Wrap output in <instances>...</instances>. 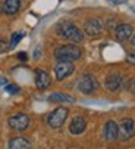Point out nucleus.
Masks as SVG:
<instances>
[{
    "label": "nucleus",
    "instance_id": "1",
    "mask_svg": "<svg viewBox=\"0 0 135 149\" xmlns=\"http://www.w3.org/2000/svg\"><path fill=\"white\" fill-rule=\"evenodd\" d=\"M54 56L59 62H74L82 56V50L75 45H65L54 50Z\"/></svg>",
    "mask_w": 135,
    "mask_h": 149
},
{
    "label": "nucleus",
    "instance_id": "2",
    "mask_svg": "<svg viewBox=\"0 0 135 149\" xmlns=\"http://www.w3.org/2000/svg\"><path fill=\"white\" fill-rule=\"evenodd\" d=\"M57 34H59L60 37L66 38V40L74 41V43H79V41H82V38H84L81 30H79L75 24L69 22V21H63V22L59 24V27H57Z\"/></svg>",
    "mask_w": 135,
    "mask_h": 149
},
{
    "label": "nucleus",
    "instance_id": "3",
    "mask_svg": "<svg viewBox=\"0 0 135 149\" xmlns=\"http://www.w3.org/2000/svg\"><path fill=\"white\" fill-rule=\"evenodd\" d=\"M66 118H68V109L63 108V106H59V108H56L54 111L50 112V115L47 118V123H49V125L52 127V129H59V127L63 125Z\"/></svg>",
    "mask_w": 135,
    "mask_h": 149
},
{
    "label": "nucleus",
    "instance_id": "4",
    "mask_svg": "<svg viewBox=\"0 0 135 149\" xmlns=\"http://www.w3.org/2000/svg\"><path fill=\"white\" fill-rule=\"evenodd\" d=\"M78 89L82 93H85V95H91V93H94L98 89V81L96 80V77L90 75V74L82 75L79 78V81H78Z\"/></svg>",
    "mask_w": 135,
    "mask_h": 149
},
{
    "label": "nucleus",
    "instance_id": "5",
    "mask_svg": "<svg viewBox=\"0 0 135 149\" xmlns=\"http://www.w3.org/2000/svg\"><path fill=\"white\" fill-rule=\"evenodd\" d=\"M9 125H10V129H13V130L24 132L30 125V118L25 114H16V115L9 118Z\"/></svg>",
    "mask_w": 135,
    "mask_h": 149
},
{
    "label": "nucleus",
    "instance_id": "6",
    "mask_svg": "<svg viewBox=\"0 0 135 149\" xmlns=\"http://www.w3.org/2000/svg\"><path fill=\"white\" fill-rule=\"evenodd\" d=\"M84 30L88 36H91V37H97L103 33L104 30V25L100 19H88L85 25H84Z\"/></svg>",
    "mask_w": 135,
    "mask_h": 149
},
{
    "label": "nucleus",
    "instance_id": "7",
    "mask_svg": "<svg viewBox=\"0 0 135 149\" xmlns=\"http://www.w3.org/2000/svg\"><path fill=\"white\" fill-rule=\"evenodd\" d=\"M135 134V124L131 118H123L121 125H119V136L123 140H128Z\"/></svg>",
    "mask_w": 135,
    "mask_h": 149
},
{
    "label": "nucleus",
    "instance_id": "8",
    "mask_svg": "<svg viewBox=\"0 0 135 149\" xmlns=\"http://www.w3.org/2000/svg\"><path fill=\"white\" fill-rule=\"evenodd\" d=\"M74 65L72 62H59L56 68H54V74H56V78L57 80H63L66 77H69L72 72H74Z\"/></svg>",
    "mask_w": 135,
    "mask_h": 149
},
{
    "label": "nucleus",
    "instance_id": "9",
    "mask_svg": "<svg viewBox=\"0 0 135 149\" xmlns=\"http://www.w3.org/2000/svg\"><path fill=\"white\" fill-rule=\"evenodd\" d=\"M122 83H123V78L121 74H110L106 78V89L110 92H118L122 87Z\"/></svg>",
    "mask_w": 135,
    "mask_h": 149
},
{
    "label": "nucleus",
    "instance_id": "10",
    "mask_svg": "<svg viewBox=\"0 0 135 149\" xmlns=\"http://www.w3.org/2000/svg\"><path fill=\"white\" fill-rule=\"evenodd\" d=\"M35 86L40 90H44L50 86V75L43 71V70H37L35 71Z\"/></svg>",
    "mask_w": 135,
    "mask_h": 149
},
{
    "label": "nucleus",
    "instance_id": "11",
    "mask_svg": "<svg viewBox=\"0 0 135 149\" xmlns=\"http://www.w3.org/2000/svg\"><path fill=\"white\" fill-rule=\"evenodd\" d=\"M132 33H134V30H132V27H131L129 24H121V25H118L116 30H115V36H116V40H118V41H125V40H128V38L132 36Z\"/></svg>",
    "mask_w": 135,
    "mask_h": 149
},
{
    "label": "nucleus",
    "instance_id": "12",
    "mask_svg": "<svg viewBox=\"0 0 135 149\" xmlns=\"http://www.w3.org/2000/svg\"><path fill=\"white\" fill-rule=\"evenodd\" d=\"M104 136L107 140H116L119 137V127L115 121H107L104 127Z\"/></svg>",
    "mask_w": 135,
    "mask_h": 149
},
{
    "label": "nucleus",
    "instance_id": "13",
    "mask_svg": "<svg viewBox=\"0 0 135 149\" xmlns=\"http://www.w3.org/2000/svg\"><path fill=\"white\" fill-rule=\"evenodd\" d=\"M85 127H87L85 118H82V117H75V118L72 120L71 125H69V132H71L72 134H81V133L85 132Z\"/></svg>",
    "mask_w": 135,
    "mask_h": 149
},
{
    "label": "nucleus",
    "instance_id": "14",
    "mask_svg": "<svg viewBox=\"0 0 135 149\" xmlns=\"http://www.w3.org/2000/svg\"><path fill=\"white\" fill-rule=\"evenodd\" d=\"M9 149H31V143L24 137H12L9 142Z\"/></svg>",
    "mask_w": 135,
    "mask_h": 149
},
{
    "label": "nucleus",
    "instance_id": "15",
    "mask_svg": "<svg viewBox=\"0 0 135 149\" xmlns=\"http://www.w3.org/2000/svg\"><path fill=\"white\" fill-rule=\"evenodd\" d=\"M21 8V0H6L3 3V12L8 15H13Z\"/></svg>",
    "mask_w": 135,
    "mask_h": 149
},
{
    "label": "nucleus",
    "instance_id": "16",
    "mask_svg": "<svg viewBox=\"0 0 135 149\" xmlns=\"http://www.w3.org/2000/svg\"><path fill=\"white\" fill-rule=\"evenodd\" d=\"M49 100L50 102H54V103H62V102H75V97L72 96H68V95H63V93H53L49 96Z\"/></svg>",
    "mask_w": 135,
    "mask_h": 149
},
{
    "label": "nucleus",
    "instance_id": "17",
    "mask_svg": "<svg viewBox=\"0 0 135 149\" xmlns=\"http://www.w3.org/2000/svg\"><path fill=\"white\" fill-rule=\"evenodd\" d=\"M24 36H25V34L22 33V31H18V33H15V34L12 36V38H10V43H9V45H10V47H15V46L19 43V41H21L22 38H24Z\"/></svg>",
    "mask_w": 135,
    "mask_h": 149
},
{
    "label": "nucleus",
    "instance_id": "18",
    "mask_svg": "<svg viewBox=\"0 0 135 149\" xmlns=\"http://www.w3.org/2000/svg\"><path fill=\"white\" fill-rule=\"evenodd\" d=\"M5 90L9 93V95H16V93H19V87L16 86V84H9V86H6L5 87Z\"/></svg>",
    "mask_w": 135,
    "mask_h": 149
},
{
    "label": "nucleus",
    "instance_id": "19",
    "mask_svg": "<svg viewBox=\"0 0 135 149\" xmlns=\"http://www.w3.org/2000/svg\"><path fill=\"white\" fill-rule=\"evenodd\" d=\"M10 49V45H8L5 40H0V53H5Z\"/></svg>",
    "mask_w": 135,
    "mask_h": 149
},
{
    "label": "nucleus",
    "instance_id": "20",
    "mask_svg": "<svg viewBox=\"0 0 135 149\" xmlns=\"http://www.w3.org/2000/svg\"><path fill=\"white\" fill-rule=\"evenodd\" d=\"M126 61L129 63H135V52H128L126 53Z\"/></svg>",
    "mask_w": 135,
    "mask_h": 149
},
{
    "label": "nucleus",
    "instance_id": "21",
    "mask_svg": "<svg viewBox=\"0 0 135 149\" xmlns=\"http://www.w3.org/2000/svg\"><path fill=\"white\" fill-rule=\"evenodd\" d=\"M18 58H19L21 61H27V53H25V52H19V53H18Z\"/></svg>",
    "mask_w": 135,
    "mask_h": 149
},
{
    "label": "nucleus",
    "instance_id": "22",
    "mask_svg": "<svg viewBox=\"0 0 135 149\" xmlns=\"http://www.w3.org/2000/svg\"><path fill=\"white\" fill-rule=\"evenodd\" d=\"M109 2L115 3V5H122V3H125V2H126V0H109Z\"/></svg>",
    "mask_w": 135,
    "mask_h": 149
},
{
    "label": "nucleus",
    "instance_id": "23",
    "mask_svg": "<svg viewBox=\"0 0 135 149\" xmlns=\"http://www.w3.org/2000/svg\"><path fill=\"white\" fill-rule=\"evenodd\" d=\"M131 43L135 46V34H134V36H132V38H131Z\"/></svg>",
    "mask_w": 135,
    "mask_h": 149
},
{
    "label": "nucleus",
    "instance_id": "24",
    "mask_svg": "<svg viewBox=\"0 0 135 149\" xmlns=\"http://www.w3.org/2000/svg\"><path fill=\"white\" fill-rule=\"evenodd\" d=\"M6 83V78H0V84H5Z\"/></svg>",
    "mask_w": 135,
    "mask_h": 149
},
{
    "label": "nucleus",
    "instance_id": "25",
    "mask_svg": "<svg viewBox=\"0 0 135 149\" xmlns=\"http://www.w3.org/2000/svg\"><path fill=\"white\" fill-rule=\"evenodd\" d=\"M2 10H3V8H0V12H2Z\"/></svg>",
    "mask_w": 135,
    "mask_h": 149
}]
</instances>
